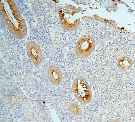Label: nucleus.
<instances>
[{
  "label": "nucleus",
  "mask_w": 135,
  "mask_h": 122,
  "mask_svg": "<svg viewBox=\"0 0 135 122\" xmlns=\"http://www.w3.org/2000/svg\"><path fill=\"white\" fill-rule=\"evenodd\" d=\"M0 14L2 19L12 35L18 40L26 37L27 28L18 6L12 0H1Z\"/></svg>",
  "instance_id": "obj_1"
},
{
  "label": "nucleus",
  "mask_w": 135,
  "mask_h": 122,
  "mask_svg": "<svg viewBox=\"0 0 135 122\" xmlns=\"http://www.w3.org/2000/svg\"><path fill=\"white\" fill-rule=\"evenodd\" d=\"M81 8L72 5L65 6L58 9V16L61 27L66 31L75 30L80 23Z\"/></svg>",
  "instance_id": "obj_2"
},
{
  "label": "nucleus",
  "mask_w": 135,
  "mask_h": 122,
  "mask_svg": "<svg viewBox=\"0 0 135 122\" xmlns=\"http://www.w3.org/2000/svg\"><path fill=\"white\" fill-rule=\"evenodd\" d=\"M72 88L74 96L78 101L84 104H88L91 102V88L84 77H76L73 81Z\"/></svg>",
  "instance_id": "obj_3"
},
{
  "label": "nucleus",
  "mask_w": 135,
  "mask_h": 122,
  "mask_svg": "<svg viewBox=\"0 0 135 122\" xmlns=\"http://www.w3.org/2000/svg\"><path fill=\"white\" fill-rule=\"evenodd\" d=\"M95 46V41L93 36L90 35H83L76 42L74 53L79 58L86 59L94 51Z\"/></svg>",
  "instance_id": "obj_4"
},
{
  "label": "nucleus",
  "mask_w": 135,
  "mask_h": 122,
  "mask_svg": "<svg viewBox=\"0 0 135 122\" xmlns=\"http://www.w3.org/2000/svg\"><path fill=\"white\" fill-rule=\"evenodd\" d=\"M26 50L28 58L33 64L39 65L42 63L43 57L41 49L35 42H28L27 44Z\"/></svg>",
  "instance_id": "obj_5"
},
{
  "label": "nucleus",
  "mask_w": 135,
  "mask_h": 122,
  "mask_svg": "<svg viewBox=\"0 0 135 122\" xmlns=\"http://www.w3.org/2000/svg\"><path fill=\"white\" fill-rule=\"evenodd\" d=\"M47 75L49 82L52 86H58L62 83L63 73L61 69L56 65L52 64L48 67Z\"/></svg>",
  "instance_id": "obj_6"
},
{
  "label": "nucleus",
  "mask_w": 135,
  "mask_h": 122,
  "mask_svg": "<svg viewBox=\"0 0 135 122\" xmlns=\"http://www.w3.org/2000/svg\"><path fill=\"white\" fill-rule=\"evenodd\" d=\"M133 64L132 60L127 56H123L120 58L117 62V68L122 71H126L131 69Z\"/></svg>",
  "instance_id": "obj_7"
},
{
  "label": "nucleus",
  "mask_w": 135,
  "mask_h": 122,
  "mask_svg": "<svg viewBox=\"0 0 135 122\" xmlns=\"http://www.w3.org/2000/svg\"><path fill=\"white\" fill-rule=\"evenodd\" d=\"M68 109L70 112L76 116L80 117L83 115V112L82 109L75 103H70L68 105Z\"/></svg>",
  "instance_id": "obj_8"
}]
</instances>
